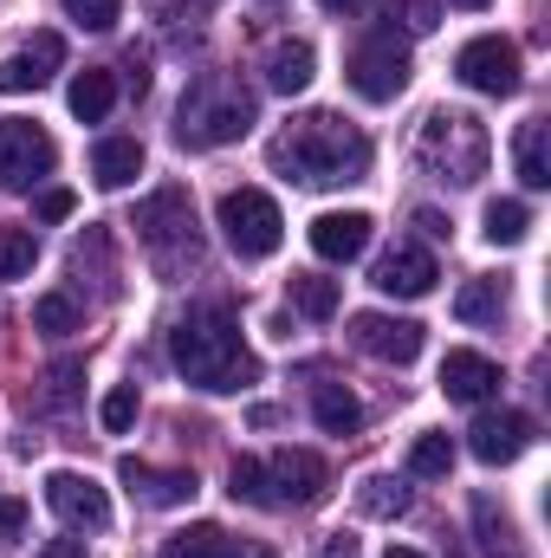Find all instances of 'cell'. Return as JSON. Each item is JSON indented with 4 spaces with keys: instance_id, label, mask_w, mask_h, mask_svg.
<instances>
[{
    "instance_id": "1",
    "label": "cell",
    "mask_w": 551,
    "mask_h": 558,
    "mask_svg": "<svg viewBox=\"0 0 551 558\" xmlns=\"http://www.w3.org/2000/svg\"><path fill=\"white\" fill-rule=\"evenodd\" d=\"M273 169L298 189H344L370 175V137L357 124H344L338 111H305L273 137Z\"/></svg>"
},
{
    "instance_id": "2",
    "label": "cell",
    "mask_w": 551,
    "mask_h": 558,
    "mask_svg": "<svg viewBox=\"0 0 551 558\" xmlns=\"http://www.w3.org/2000/svg\"><path fill=\"white\" fill-rule=\"evenodd\" d=\"M169 357H175V371H182L195 390H215V397L247 390V384L260 377L254 351L241 344V318H234L228 305H195L188 318H175Z\"/></svg>"
},
{
    "instance_id": "3",
    "label": "cell",
    "mask_w": 551,
    "mask_h": 558,
    "mask_svg": "<svg viewBox=\"0 0 551 558\" xmlns=\"http://www.w3.org/2000/svg\"><path fill=\"white\" fill-rule=\"evenodd\" d=\"M254 118H260V105H254V92H247L241 78H228V72H195L188 92H182V105H175V143H188V149L241 143L254 131Z\"/></svg>"
},
{
    "instance_id": "4",
    "label": "cell",
    "mask_w": 551,
    "mask_h": 558,
    "mask_svg": "<svg viewBox=\"0 0 551 558\" xmlns=\"http://www.w3.org/2000/svg\"><path fill=\"white\" fill-rule=\"evenodd\" d=\"M415 156H421V169L428 175H441V182H480L487 175V131H480V118H467V111H434L428 124H421V143H415Z\"/></svg>"
},
{
    "instance_id": "5",
    "label": "cell",
    "mask_w": 551,
    "mask_h": 558,
    "mask_svg": "<svg viewBox=\"0 0 551 558\" xmlns=\"http://www.w3.org/2000/svg\"><path fill=\"white\" fill-rule=\"evenodd\" d=\"M137 234H143V247H149V260H156L162 274H182V267L201 260V228H195V208H188L182 189H162V195L143 202Z\"/></svg>"
},
{
    "instance_id": "6",
    "label": "cell",
    "mask_w": 551,
    "mask_h": 558,
    "mask_svg": "<svg viewBox=\"0 0 551 558\" xmlns=\"http://www.w3.org/2000/svg\"><path fill=\"white\" fill-rule=\"evenodd\" d=\"M221 234L241 260H267L285 241V215H279V202L267 189H228L221 195Z\"/></svg>"
},
{
    "instance_id": "7",
    "label": "cell",
    "mask_w": 551,
    "mask_h": 558,
    "mask_svg": "<svg viewBox=\"0 0 551 558\" xmlns=\"http://www.w3.org/2000/svg\"><path fill=\"white\" fill-rule=\"evenodd\" d=\"M344 78H351L357 98L390 105V98H403V85H409V46H403L396 33H377V39H364V46L351 52Z\"/></svg>"
},
{
    "instance_id": "8",
    "label": "cell",
    "mask_w": 551,
    "mask_h": 558,
    "mask_svg": "<svg viewBox=\"0 0 551 558\" xmlns=\"http://www.w3.org/2000/svg\"><path fill=\"white\" fill-rule=\"evenodd\" d=\"M454 72H461V85L480 92V98H513V92H519V46L500 39V33H480V39L461 46Z\"/></svg>"
},
{
    "instance_id": "9",
    "label": "cell",
    "mask_w": 551,
    "mask_h": 558,
    "mask_svg": "<svg viewBox=\"0 0 551 558\" xmlns=\"http://www.w3.org/2000/svg\"><path fill=\"white\" fill-rule=\"evenodd\" d=\"M52 162H59V143L46 137L39 124L0 118V182L7 189H33L39 175H52Z\"/></svg>"
},
{
    "instance_id": "10",
    "label": "cell",
    "mask_w": 551,
    "mask_h": 558,
    "mask_svg": "<svg viewBox=\"0 0 551 558\" xmlns=\"http://www.w3.org/2000/svg\"><path fill=\"white\" fill-rule=\"evenodd\" d=\"M46 507H52L72 533H105V526H111V500H105V487H98L91 474H72V468L46 474Z\"/></svg>"
},
{
    "instance_id": "11",
    "label": "cell",
    "mask_w": 551,
    "mask_h": 558,
    "mask_svg": "<svg viewBox=\"0 0 551 558\" xmlns=\"http://www.w3.org/2000/svg\"><path fill=\"white\" fill-rule=\"evenodd\" d=\"M267 487H273V507H318L331 487V468L311 448H279L267 461Z\"/></svg>"
},
{
    "instance_id": "12",
    "label": "cell",
    "mask_w": 551,
    "mask_h": 558,
    "mask_svg": "<svg viewBox=\"0 0 551 558\" xmlns=\"http://www.w3.org/2000/svg\"><path fill=\"white\" fill-rule=\"evenodd\" d=\"M351 344L377 364H415L421 357V325L415 318H390V312H357L351 318Z\"/></svg>"
},
{
    "instance_id": "13",
    "label": "cell",
    "mask_w": 551,
    "mask_h": 558,
    "mask_svg": "<svg viewBox=\"0 0 551 558\" xmlns=\"http://www.w3.org/2000/svg\"><path fill=\"white\" fill-rule=\"evenodd\" d=\"M467 448L487 468H506V461H519L532 448V416H519V410H480L474 428H467Z\"/></svg>"
},
{
    "instance_id": "14",
    "label": "cell",
    "mask_w": 551,
    "mask_h": 558,
    "mask_svg": "<svg viewBox=\"0 0 551 558\" xmlns=\"http://www.w3.org/2000/svg\"><path fill=\"white\" fill-rule=\"evenodd\" d=\"M59 65H65V39H59V33H33L20 52H7V59H0V92H7V98L39 92Z\"/></svg>"
},
{
    "instance_id": "15",
    "label": "cell",
    "mask_w": 551,
    "mask_h": 558,
    "mask_svg": "<svg viewBox=\"0 0 551 558\" xmlns=\"http://www.w3.org/2000/svg\"><path fill=\"white\" fill-rule=\"evenodd\" d=\"M434 279H441V267H434V254H428V247H390V254L377 260L370 286H377V292H390V299H428V292H434Z\"/></svg>"
},
{
    "instance_id": "16",
    "label": "cell",
    "mask_w": 551,
    "mask_h": 558,
    "mask_svg": "<svg viewBox=\"0 0 551 558\" xmlns=\"http://www.w3.org/2000/svg\"><path fill=\"white\" fill-rule=\"evenodd\" d=\"M118 474H124V487L137 494L143 507H188V500H195V474H188V468H149L137 454H124Z\"/></svg>"
},
{
    "instance_id": "17",
    "label": "cell",
    "mask_w": 551,
    "mask_h": 558,
    "mask_svg": "<svg viewBox=\"0 0 551 558\" xmlns=\"http://www.w3.org/2000/svg\"><path fill=\"white\" fill-rule=\"evenodd\" d=\"M364 247H370V215H357V208H331V215L311 221V254H318V260L344 267V260H357Z\"/></svg>"
},
{
    "instance_id": "18",
    "label": "cell",
    "mask_w": 551,
    "mask_h": 558,
    "mask_svg": "<svg viewBox=\"0 0 551 558\" xmlns=\"http://www.w3.org/2000/svg\"><path fill=\"white\" fill-rule=\"evenodd\" d=\"M500 384H506L500 364L480 357V351H448V357H441V390H448L454 403H493Z\"/></svg>"
},
{
    "instance_id": "19",
    "label": "cell",
    "mask_w": 551,
    "mask_h": 558,
    "mask_svg": "<svg viewBox=\"0 0 551 558\" xmlns=\"http://www.w3.org/2000/svg\"><path fill=\"white\" fill-rule=\"evenodd\" d=\"M65 105H72V118H78V124H105V118H111V105H118V78H111L105 65H85V72L72 78Z\"/></svg>"
},
{
    "instance_id": "20",
    "label": "cell",
    "mask_w": 551,
    "mask_h": 558,
    "mask_svg": "<svg viewBox=\"0 0 551 558\" xmlns=\"http://www.w3.org/2000/svg\"><path fill=\"white\" fill-rule=\"evenodd\" d=\"M91 175H98V189H131L143 175V143L137 137H105L91 149Z\"/></svg>"
},
{
    "instance_id": "21",
    "label": "cell",
    "mask_w": 551,
    "mask_h": 558,
    "mask_svg": "<svg viewBox=\"0 0 551 558\" xmlns=\"http://www.w3.org/2000/svg\"><path fill=\"white\" fill-rule=\"evenodd\" d=\"M474 526H480V553L487 558H526L519 526L506 520V507H500L493 494H474Z\"/></svg>"
},
{
    "instance_id": "22",
    "label": "cell",
    "mask_w": 551,
    "mask_h": 558,
    "mask_svg": "<svg viewBox=\"0 0 551 558\" xmlns=\"http://www.w3.org/2000/svg\"><path fill=\"white\" fill-rule=\"evenodd\" d=\"M311 65H318V52H311L305 39H279L273 52H267V85L292 98V92H305V85H311Z\"/></svg>"
},
{
    "instance_id": "23",
    "label": "cell",
    "mask_w": 551,
    "mask_h": 558,
    "mask_svg": "<svg viewBox=\"0 0 551 558\" xmlns=\"http://www.w3.org/2000/svg\"><path fill=\"white\" fill-rule=\"evenodd\" d=\"M311 416L325 435H357V422H364V403L344 390V384H318L311 390Z\"/></svg>"
},
{
    "instance_id": "24",
    "label": "cell",
    "mask_w": 551,
    "mask_h": 558,
    "mask_svg": "<svg viewBox=\"0 0 551 558\" xmlns=\"http://www.w3.org/2000/svg\"><path fill=\"white\" fill-rule=\"evenodd\" d=\"M454 318H467V325H500V318H506V286H500V279H467L461 299H454Z\"/></svg>"
},
{
    "instance_id": "25",
    "label": "cell",
    "mask_w": 551,
    "mask_h": 558,
    "mask_svg": "<svg viewBox=\"0 0 551 558\" xmlns=\"http://www.w3.org/2000/svg\"><path fill=\"white\" fill-rule=\"evenodd\" d=\"M234 553H241V539H228L215 520H201V526H188L162 546V558H234Z\"/></svg>"
},
{
    "instance_id": "26",
    "label": "cell",
    "mask_w": 551,
    "mask_h": 558,
    "mask_svg": "<svg viewBox=\"0 0 551 558\" xmlns=\"http://www.w3.org/2000/svg\"><path fill=\"white\" fill-rule=\"evenodd\" d=\"M546 118H532V124H519V143H513V162H519V182L526 189H546L551 182V162H546Z\"/></svg>"
},
{
    "instance_id": "27",
    "label": "cell",
    "mask_w": 551,
    "mask_h": 558,
    "mask_svg": "<svg viewBox=\"0 0 551 558\" xmlns=\"http://www.w3.org/2000/svg\"><path fill=\"white\" fill-rule=\"evenodd\" d=\"M285 292H292V305H298L305 318H331V312L344 305V286H338V279H325V274H292Z\"/></svg>"
},
{
    "instance_id": "28",
    "label": "cell",
    "mask_w": 551,
    "mask_h": 558,
    "mask_svg": "<svg viewBox=\"0 0 551 558\" xmlns=\"http://www.w3.org/2000/svg\"><path fill=\"white\" fill-rule=\"evenodd\" d=\"M526 228H532V208H526V202H487V215H480V234H487L493 247H519Z\"/></svg>"
},
{
    "instance_id": "29",
    "label": "cell",
    "mask_w": 551,
    "mask_h": 558,
    "mask_svg": "<svg viewBox=\"0 0 551 558\" xmlns=\"http://www.w3.org/2000/svg\"><path fill=\"white\" fill-rule=\"evenodd\" d=\"M357 507H364L370 520H396V513H409V487H403L396 474H370V481L357 487Z\"/></svg>"
},
{
    "instance_id": "30",
    "label": "cell",
    "mask_w": 551,
    "mask_h": 558,
    "mask_svg": "<svg viewBox=\"0 0 551 558\" xmlns=\"http://www.w3.org/2000/svg\"><path fill=\"white\" fill-rule=\"evenodd\" d=\"M228 494H234V500H247V507H273V487H267V461L241 454V461L228 468Z\"/></svg>"
},
{
    "instance_id": "31",
    "label": "cell",
    "mask_w": 551,
    "mask_h": 558,
    "mask_svg": "<svg viewBox=\"0 0 551 558\" xmlns=\"http://www.w3.org/2000/svg\"><path fill=\"white\" fill-rule=\"evenodd\" d=\"M409 474H421V481H441V474H454V441H448V435H415Z\"/></svg>"
},
{
    "instance_id": "32",
    "label": "cell",
    "mask_w": 551,
    "mask_h": 558,
    "mask_svg": "<svg viewBox=\"0 0 551 558\" xmlns=\"http://www.w3.org/2000/svg\"><path fill=\"white\" fill-rule=\"evenodd\" d=\"M39 260V241L26 228H0V279H26Z\"/></svg>"
},
{
    "instance_id": "33",
    "label": "cell",
    "mask_w": 551,
    "mask_h": 558,
    "mask_svg": "<svg viewBox=\"0 0 551 558\" xmlns=\"http://www.w3.org/2000/svg\"><path fill=\"white\" fill-rule=\"evenodd\" d=\"M33 325L46 338H65V331H78V305L65 292H46V299H33Z\"/></svg>"
},
{
    "instance_id": "34",
    "label": "cell",
    "mask_w": 551,
    "mask_h": 558,
    "mask_svg": "<svg viewBox=\"0 0 551 558\" xmlns=\"http://www.w3.org/2000/svg\"><path fill=\"white\" fill-rule=\"evenodd\" d=\"M78 384H85V364H78V357H59V364L46 371V403H52V410H72V403H78Z\"/></svg>"
},
{
    "instance_id": "35",
    "label": "cell",
    "mask_w": 551,
    "mask_h": 558,
    "mask_svg": "<svg viewBox=\"0 0 551 558\" xmlns=\"http://www.w3.org/2000/svg\"><path fill=\"white\" fill-rule=\"evenodd\" d=\"M137 410H143V397H137V384H118L105 403H98V422L111 428V435H124L131 422H137Z\"/></svg>"
},
{
    "instance_id": "36",
    "label": "cell",
    "mask_w": 551,
    "mask_h": 558,
    "mask_svg": "<svg viewBox=\"0 0 551 558\" xmlns=\"http://www.w3.org/2000/svg\"><path fill=\"white\" fill-rule=\"evenodd\" d=\"M78 26H91V33H105V26H118L124 20V0H59Z\"/></svg>"
},
{
    "instance_id": "37",
    "label": "cell",
    "mask_w": 551,
    "mask_h": 558,
    "mask_svg": "<svg viewBox=\"0 0 551 558\" xmlns=\"http://www.w3.org/2000/svg\"><path fill=\"white\" fill-rule=\"evenodd\" d=\"M26 533V500H13V494H0V546H13Z\"/></svg>"
},
{
    "instance_id": "38",
    "label": "cell",
    "mask_w": 551,
    "mask_h": 558,
    "mask_svg": "<svg viewBox=\"0 0 551 558\" xmlns=\"http://www.w3.org/2000/svg\"><path fill=\"white\" fill-rule=\"evenodd\" d=\"M72 208H78V195H72V189H46V195H39V221H65Z\"/></svg>"
},
{
    "instance_id": "39",
    "label": "cell",
    "mask_w": 551,
    "mask_h": 558,
    "mask_svg": "<svg viewBox=\"0 0 551 558\" xmlns=\"http://www.w3.org/2000/svg\"><path fill=\"white\" fill-rule=\"evenodd\" d=\"M390 13H409V33L434 26V0H390Z\"/></svg>"
},
{
    "instance_id": "40",
    "label": "cell",
    "mask_w": 551,
    "mask_h": 558,
    "mask_svg": "<svg viewBox=\"0 0 551 558\" xmlns=\"http://www.w3.org/2000/svg\"><path fill=\"white\" fill-rule=\"evenodd\" d=\"M415 228H421L428 241H448V228H454V221H448V215H434V208H415Z\"/></svg>"
},
{
    "instance_id": "41",
    "label": "cell",
    "mask_w": 551,
    "mask_h": 558,
    "mask_svg": "<svg viewBox=\"0 0 551 558\" xmlns=\"http://www.w3.org/2000/svg\"><path fill=\"white\" fill-rule=\"evenodd\" d=\"M318 558H357V539H351V533H331V539H325V553Z\"/></svg>"
},
{
    "instance_id": "42",
    "label": "cell",
    "mask_w": 551,
    "mask_h": 558,
    "mask_svg": "<svg viewBox=\"0 0 551 558\" xmlns=\"http://www.w3.org/2000/svg\"><path fill=\"white\" fill-rule=\"evenodd\" d=\"M39 558H85V546H78V539H52Z\"/></svg>"
},
{
    "instance_id": "43",
    "label": "cell",
    "mask_w": 551,
    "mask_h": 558,
    "mask_svg": "<svg viewBox=\"0 0 551 558\" xmlns=\"http://www.w3.org/2000/svg\"><path fill=\"white\" fill-rule=\"evenodd\" d=\"M325 13H357V7H370V0H318Z\"/></svg>"
},
{
    "instance_id": "44",
    "label": "cell",
    "mask_w": 551,
    "mask_h": 558,
    "mask_svg": "<svg viewBox=\"0 0 551 558\" xmlns=\"http://www.w3.org/2000/svg\"><path fill=\"white\" fill-rule=\"evenodd\" d=\"M234 558H273V553H267V546H241Z\"/></svg>"
},
{
    "instance_id": "45",
    "label": "cell",
    "mask_w": 551,
    "mask_h": 558,
    "mask_svg": "<svg viewBox=\"0 0 551 558\" xmlns=\"http://www.w3.org/2000/svg\"><path fill=\"white\" fill-rule=\"evenodd\" d=\"M383 558H421V553H415V546H390Z\"/></svg>"
},
{
    "instance_id": "46",
    "label": "cell",
    "mask_w": 551,
    "mask_h": 558,
    "mask_svg": "<svg viewBox=\"0 0 551 558\" xmlns=\"http://www.w3.org/2000/svg\"><path fill=\"white\" fill-rule=\"evenodd\" d=\"M454 7H493V0H454Z\"/></svg>"
}]
</instances>
